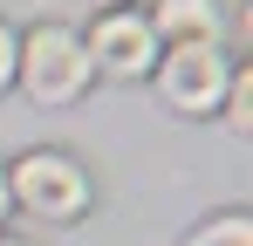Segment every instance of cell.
<instances>
[{
  "instance_id": "7",
  "label": "cell",
  "mask_w": 253,
  "mask_h": 246,
  "mask_svg": "<svg viewBox=\"0 0 253 246\" xmlns=\"http://www.w3.org/2000/svg\"><path fill=\"white\" fill-rule=\"evenodd\" d=\"M226 110H233V130L247 137V130H253V76H247V69L226 82Z\"/></svg>"
},
{
  "instance_id": "2",
  "label": "cell",
  "mask_w": 253,
  "mask_h": 246,
  "mask_svg": "<svg viewBox=\"0 0 253 246\" xmlns=\"http://www.w3.org/2000/svg\"><path fill=\"white\" fill-rule=\"evenodd\" d=\"M7 199H21L28 212H42V219H76L89 205V185L83 171L69 158H55V151H28V158L7 171Z\"/></svg>"
},
{
  "instance_id": "9",
  "label": "cell",
  "mask_w": 253,
  "mask_h": 246,
  "mask_svg": "<svg viewBox=\"0 0 253 246\" xmlns=\"http://www.w3.org/2000/svg\"><path fill=\"white\" fill-rule=\"evenodd\" d=\"M0 212H7V171H0Z\"/></svg>"
},
{
  "instance_id": "3",
  "label": "cell",
  "mask_w": 253,
  "mask_h": 246,
  "mask_svg": "<svg viewBox=\"0 0 253 246\" xmlns=\"http://www.w3.org/2000/svg\"><path fill=\"white\" fill-rule=\"evenodd\" d=\"M226 82H233V69H226L219 41H178L165 55V103H178V110H212L226 96Z\"/></svg>"
},
{
  "instance_id": "10",
  "label": "cell",
  "mask_w": 253,
  "mask_h": 246,
  "mask_svg": "<svg viewBox=\"0 0 253 246\" xmlns=\"http://www.w3.org/2000/svg\"><path fill=\"white\" fill-rule=\"evenodd\" d=\"M0 246H14V240H0Z\"/></svg>"
},
{
  "instance_id": "1",
  "label": "cell",
  "mask_w": 253,
  "mask_h": 246,
  "mask_svg": "<svg viewBox=\"0 0 253 246\" xmlns=\"http://www.w3.org/2000/svg\"><path fill=\"white\" fill-rule=\"evenodd\" d=\"M14 69H21L35 103H69V96H83V82H89V48L69 28H35V41L14 55Z\"/></svg>"
},
{
  "instance_id": "6",
  "label": "cell",
  "mask_w": 253,
  "mask_h": 246,
  "mask_svg": "<svg viewBox=\"0 0 253 246\" xmlns=\"http://www.w3.org/2000/svg\"><path fill=\"white\" fill-rule=\"evenodd\" d=\"M192 246H253V219H212V226H199Z\"/></svg>"
},
{
  "instance_id": "5",
  "label": "cell",
  "mask_w": 253,
  "mask_h": 246,
  "mask_svg": "<svg viewBox=\"0 0 253 246\" xmlns=\"http://www.w3.org/2000/svg\"><path fill=\"white\" fill-rule=\"evenodd\" d=\"M151 35H171V41H219V7L212 0H165Z\"/></svg>"
},
{
  "instance_id": "4",
  "label": "cell",
  "mask_w": 253,
  "mask_h": 246,
  "mask_svg": "<svg viewBox=\"0 0 253 246\" xmlns=\"http://www.w3.org/2000/svg\"><path fill=\"white\" fill-rule=\"evenodd\" d=\"M110 76H144L151 62H158V35H151V21H137V14H110L103 28H96V48H89Z\"/></svg>"
},
{
  "instance_id": "8",
  "label": "cell",
  "mask_w": 253,
  "mask_h": 246,
  "mask_svg": "<svg viewBox=\"0 0 253 246\" xmlns=\"http://www.w3.org/2000/svg\"><path fill=\"white\" fill-rule=\"evenodd\" d=\"M14 55H21V48H14V35H7V28H0V89H7V82H14Z\"/></svg>"
}]
</instances>
